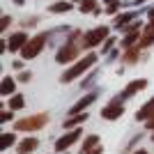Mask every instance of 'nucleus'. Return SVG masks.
Segmentation results:
<instances>
[{
  "label": "nucleus",
  "mask_w": 154,
  "mask_h": 154,
  "mask_svg": "<svg viewBox=\"0 0 154 154\" xmlns=\"http://www.w3.org/2000/svg\"><path fill=\"white\" fill-rule=\"evenodd\" d=\"M46 120H48L46 115H32V117H26V120L16 122V129H19V131H32V129H42V127L46 124Z\"/></svg>",
  "instance_id": "nucleus-3"
},
{
  "label": "nucleus",
  "mask_w": 154,
  "mask_h": 154,
  "mask_svg": "<svg viewBox=\"0 0 154 154\" xmlns=\"http://www.w3.org/2000/svg\"><path fill=\"white\" fill-rule=\"evenodd\" d=\"M81 9L83 12H94V0H85L83 5H81Z\"/></svg>",
  "instance_id": "nucleus-19"
},
{
  "label": "nucleus",
  "mask_w": 154,
  "mask_h": 154,
  "mask_svg": "<svg viewBox=\"0 0 154 154\" xmlns=\"http://www.w3.org/2000/svg\"><path fill=\"white\" fill-rule=\"evenodd\" d=\"M99 152H101V149H99V147H97V149H94V152H88V154H99Z\"/></svg>",
  "instance_id": "nucleus-26"
},
{
  "label": "nucleus",
  "mask_w": 154,
  "mask_h": 154,
  "mask_svg": "<svg viewBox=\"0 0 154 154\" xmlns=\"http://www.w3.org/2000/svg\"><path fill=\"white\" fill-rule=\"evenodd\" d=\"M69 9H71L69 2H53L48 12H58V14H62V12H69Z\"/></svg>",
  "instance_id": "nucleus-14"
},
{
  "label": "nucleus",
  "mask_w": 154,
  "mask_h": 154,
  "mask_svg": "<svg viewBox=\"0 0 154 154\" xmlns=\"http://www.w3.org/2000/svg\"><path fill=\"white\" fill-rule=\"evenodd\" d=\"M97 140H99L97 136H90V138H88V143H85V152H88V149H90L92 145H97Z\"/></svg>",
  "instance_id": "nucleus-20"
},
{
  "label": "nucleus",
  "mask_w": 154,
  "mask_h": 154,
  "mask_svg": "<svg viewBox=\"0 0 154 154\" xmlns=\"http://www.w3.org/2000/svg\"><path fill=\"white\" fill-rule=\"evenodd\" d=\"M81 138V129H74V131H69L67 136H62L58 143H55V152H64L67 147H71L74 143Z\"/></svg>",
  "instance_id": "nucleus-6"
},
{
  "label": "nucleus",
  "mask_w": 154,
  "mask_h": 154,
  "mask_svg": "<svg viewBox=\"0 0 154 154\" xmlns=\"http://www.w3.org/2000/svg\"><path fill=\"white\" fill-rule=\"evenodd\" d=\"M136 154H147V149H138V152H136Z\"/></svg>",
  "instance_id": "nucleus-25"
},
{
  "label": "nucleus",
  "mask_w": 154,
  "mask_h": 154,
  "mask_svg": "<svg viewBox=\"0 0 154 154\" xmlns=\"http://www.w3.org/2000/svg\"><path fill=\"white\" fill-rule=\"evenodd\" d=\"M152 42H154V23L147 28V32H145V37H143L140 44H143V46H147V44H152Z\"/></svg>",
  "instance_id": "nucleus-17"
},
{
  "label": "nucleus",
  "mask_w": 154,
  "mask_h": 154,
  "mask_svg": "<svg viewBox=\"0 0 154 154\" xmlns=\"http://www.w3.org/2000/svg\"><path fill=\"white\" fill-rule=\"evenodd\" d=\"M147 85V81H134V83H129V88L122 92V97H131V94H136L138 90H143Z\"/></svg>",
  "instance_id": "nucleus-11"
},
{
  "label": "nucleus",
  "mask_w": 154,
  "mask_h": 154,
  "mask_svg": "<svg viewBox=\"0 0 154 154\" xmlns=\"http://www.w3.org/2000/svg\"><path fill=\"white\" fill-rule=\"evenodd\" d=\"M44 44H46V35H39V37H35V39H30L23 48H21V55L26 60H30V58H35L37 53H42V48H44Z\"/></svg>",
  "instance_id": "nucleus-2"
},
{
  "label": "nucleus",
  "mask_w": 154,
  "mask_h": 154,
  "mask_svg": "<svg viewBox=\"0 0 154 154\" xmlns=\"http://www.w3.org/2000/svg\"><path fill=\"white\" fill-rule=\"evenodd\" d=\"M152 110H154V99H152V101H147L140 110H138V120H145V117H147Z\"/></svg>",
  "instance_id": "nucleus-13"
},
{
  "label": "nucleus",
  "mask_w": 154,
  "mask_h": 154,
  "mask_svg": "<svg viewBox=\"0 0 154 154\" xmlns=\"http://www.w3.org/2000/svg\"><path fill=\"white\" fill-rule=\"evenodd\" d=\"M0 92H2V94H12V92H14V78H9V76H5V78H2Z\"/></svg>",
  "instance_id": "nucleus-12"
},
{
  "label": "nucleus",
  "mask_w": 154,
  "mask_h": 154,
  "mask_svg": "<svg viewBox=\"0 0 154 154\" xmlns=\"http://www.w3.org/2000/svg\"><path fill=\"white\" fill-rule=\"evenodd\" d=\"M94 97H97L94 92H92V94H88V97H83V99H81V101H78L76 106H74V108L69 110V115H76V113H81L83 108H88V106H90V103L94 101Z\"/></svg>",
  "instance_id": "nucleus-9"
},
{
  "label": "nucleus",
  "mask_w": 154,
  "mask_h": 154,
  "mask_svg": "<svg viewBox=\"0 0 154 154\" xmlns=\"http://www.w3.org/2000/svg\"><path fill=\"white\" fill-rule=\"evenodd\" d=\"M9 145H14V134H2L0 136V149H7Z\"/></svg>",
  "instance_id": "nucleus-15"
},
{
  "label": "nucleus",
  "mask_w": 154,
  "mask_h": 154,
  "mask_svg": "<svg viewBox=\"0 0 154 154\" xmlns=\"http://www.w3.org/2000/svg\"><path fill=\"white\" fill-rule=\"evenodd\" d=\"M83 120H85V115H76V117L71 115V117H69V120H67L64 124H67V127H74V124H81Z\"/></svg>",
  "instance_id": "nucleus-18"
},
{
  "label": "nucleus",
  "mask_w": 154,
  "mask_h": 154,
  "mask_svg": "<svg viewBox=\"0 0 154 154\" xmlns=\"http://www.w3.org/2000/svg\"><path fill=\"white\" fill-rule=\"evenodd\" d=\"M9 117H12V110H5V113L0 115V120H2V122H9Z\"/></svg>",
  "instance_id": "nucleus-22"
},
{
  "label": "nucleus",
  "mask_w": 154,
  "mask_h": 154,
  "mask_svg": "<svg viewBox=\"0 0 154 154\" xmlns=\"http://www.w3.org/2000/svg\"><path fill=\"white\" fill-rule=\"evenodd\" d=\"M7 26H9V16H5V19H2V23H0V30H5Z\"/></svg>",
  "instance_id": "nucleus-23"
},
{
  "label": "nucleus",
  "mask_w": 154,
  "mask_h": 154,
  "mask_svg": "<svg viewBox=\"0 0 154 154\" xmlns=\"http://www.w3.org/2000/svg\"><path fill=\"white\" fill-rule=\"evenodd\" d=\"M76 37H78V32H76ZM74 39H71L67 46H62V51H58V62H71V60L78 55V46L74 44Z\"/></svg>",
  "instance_id": "nucleus-4"
},
{
  "label": "nucleus",
  "mask_w": 154,
  "mask_h": 154,
  "mask_svg": "<svg viewBox=\"0 0 154 154\" xmlns=\"http://www.w3.org/2000/svg\"><path fill=\"white\" fill-rule=\"evenodd\" d=\"M122 110H124V108H122V103H117V101H115L113 106H106V108L101 110V115L106 117V120H115V117L122 115Z\"/></svg>",
  "instance_id": "nucleus-8"
},
{
  "label": "nucleus",
  "mask_w": 154,
  "mask_h": 154,
  "mask_svg": "<svg viewBox=\"0 0 154 154\" xmlns=\"http://www.w3.org/2000/svg\"><path fill=\"white\" fill-rule=\"evenodd\" d=\"M129 19H131V14H124V16H120V19H117V26H124Z\"/></svg>",
  "instance_id": "nucleus-21"
},
{
  "label": "nucleus",
  "mask_w": 154,
  "mask_h": 154,
  "mask_svg": "<svg viewBox=\"0 0 154 154\" xmlns=\"http://www.w3.org/2000/svg\"><path fill=\"white\" fill-rule=\"evenodd\" d=\"M26 44H28L26 32H16V35H12L9 42H7V51H19V48H23Z\"/></svg>",
  "instance_id": "nucleus-7"
},
{
  "label": "nucleus",
  "mask_w": 154,
  "mask_h": 154,
  "mask_svg": "<svg viewBox=\"0 0 154 154\" xmlns=\"http://www.w3.org/2000/svg\"><path fill=\"white\" fill-rule=\"evenodd\" d=\"M149 21H152V23H154V12H152V14H149Z\"/></svg>",
  "instance_id": "nucleus-27"
},
{
  "label": "nucleus",
  "mask_w": 154,
  "mask_h": 154,
  "mask_svg": "<svg viewBox=\"0 0 154 154\" xmlns=\"http://www.w3.org/2000/svg\"><path fill=\"white\" fill-rule=\"evenodd\" d=\"M94 60H97L94 55H85V58H83V60H78V62L74 64V67H71V69H67V71H64V74H62V81H64V83L74 81V78H76V76H81V74H83V71L88 69L90 64H94Z\"/></svg>",
  "instance_id": "nucleus-1"
},
{
  "label": "nucleus",
  "mask_w": 154,
  "mask_h": 154,
  "mask_svg": "<svg viewBox=\"0 0 154 154\" xmlns=\"http://www.w3.org/2000/svg\"><path fill=\"white\" fill-rule=\"evenodd\" d=\"M106 37H108V28H97V30H92V32H88V35H85L83 44L90 48V46H97L99 42H103Z\"/></svg>",
  "instance_id": "nucleus-5"
},
{
  "label": "nucleus",
  "mask_w": 154,
  "mask_h": 154,
  "mask_svg": "<svg viewBox=\"0 0 154 154\" xmlns=\"http://www.w3.org/2000/svg\"><path fill=\"white\" fill-rule=\"evenodd\" d=\"M39 145V140H35V138H26V140H21L19 143V154H28L32 152V149Z\"/></svg>",
  "instance_id": "nucleus-10"
},
{
  "label": "nucleus",
  "mask_w": 154,
  "mask_h": 154,
  "mask_svg": "<svg viewBox=\"0 0 154 154\" xmlns=\"http://www.w3.org/2000/svg\"><path fill=\"white\" fill-rule=\"evenodd\" d=\"M16 108H23V97L21 94H14L12 101H9V110H16Z\"/></svg>",
  "instance_id": "nucleus-16"
},
{
  "label": "nucleus",
  "mask_w": 154,
  "mask_h": 154,
  "mask_svg": "<svg viewBox=\"0 0 154 154\" xmlns=\"http://www.w3.org/2000/svg\"><path fill=\"white\" fill-rule=\"evenodd\" d=\"M147 129H154V117H149V122H147Z\"/></svg>",
  "instance_id": "nucleus-24"
}]
</instances>
